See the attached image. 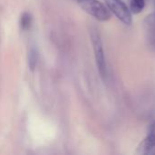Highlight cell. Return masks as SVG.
<instances>
[{
  "instance_id": "6da1fadb",
  "label": "cell",
  "mask_w": 155,
  "mask_h": 155,
  "mask_svg": "<svg viewBox=\"0 0 155 155\" xmlns=\"http://www.w3.org/2000/svg\"><path fill=\"white\" fill-rule=\"evenodd\" d=\"M80 7L84 10L87 14L94 17L95 19L105 22L108 21L112 13L106 6V5L101 3L98 0H76Z\"/></svg>"
},
{
  "instance_id": "7a4b0ae2",
  "label": "cell",
  "mask_w": 155,
  "mask_h": 155,
  "mask_svg": "<svg viewBox=\"0 0 155 155\" xmlns=\"http://www.w3.org/2000/svg\"><path fill=\"white\" fill-rule=\"evenodd\" d=\"M91 40H92L95 61H96L99 73L103 78H106L107 77V66H106V62H105V57H104V51L100 34L96 28H93L91 30Z\"/></svg>"
},
{
  "instance_id": "3957f363",
  "label": "cell",
  "mask_w": 155,
  "mask_h": 155,
  "mask_svg": "<svg viewBox=\"0 0 155 155\" xmlns=\"http://www.w3.org/2000/svg\"><path fill=\"white\" fill-rule=\"evenodd\" d=\"M106 6L121 22L125 25L132 24V12L123 0H104Z\"/></svg>"
},
{
  "instance_id": "277c9868",
  "label": "cell",
  "mask_w": 155,
  "mask_h": 155,
  "mask_svg": "<svg viewBox=\"0 0 155 155\" xmlns=\"http://www.w3.org/2000/svg\"><path fill=\"white\" fill-rule=\"evenodd\" d=\"M138 153L144 155H155V121L149 126L148 134L137 149Z\"/></svg>"
},
{
  "instance_id": "5b68a950",
  "label": "cell",
  "mask_w": 155,
  "mask_h": 155,
  "mask_svg": "<svg viewBox=\"0 0 155 155\" xmlns=\"http://www.w3.org/2000/svg\"><path fill=\"white\" fill-rule=\"evenodd\" d=\"M144 34L149 47L155 52V11L144 20Z\"/></svg>"
},
{
  "instance_id": "8992f818",
  "label": "cell",
  "mask_w": 155,
  "mask_h": 155,
  "mask_svg": "<svg viewBox=\"0 0 155 155\" xmlns=\"http://www.w3.org/2000/svg\"><path fill=\"white\" fill-rule=\"evenodd\" d=\"M145 0H130V11L134 14H140L145 7Z\"/></svg>"
},
{
  "instance_id": "52a82bcc",
  "label": "cell",
  "mask_w": 155,
  "mask_h": 155,
  "mask_svg": "<svg viewBox=\"0 0 155 155\" xmlns=\"http://www.w3.org/2000/svg\"><path fill=\"white\" fill-rule=\"evenodd\" d=\"M32 24V16L29 13H24L20 19V25L23 30L29 29L30 25Z\"/></svg>"
},
{
  "instance_id": "ba28073f",
  "label": "cell",
  "mask_w": 155,
  "mask_h": 155,
  "mask_svg": "<svg viewBox=\"0 0 155 155\" xmlns=\"http://www.w3.org/2000/svg\"><path fill=\"white\" fill-rule=\"evenodd\" d=\"M37 64V52L35 49H31L28 54V65L29 68L34 71Z\"/></svg>"
}]
</instances>
